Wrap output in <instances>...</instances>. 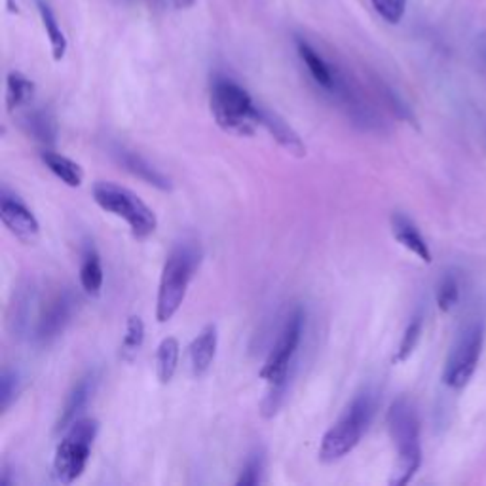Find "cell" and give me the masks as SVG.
Segmentation results:
<instances>
[{"instance_id":"obj_1","label":"cell","mask_w":486,"mask_h":486,"mask_svg":"<svg viewBox=\"0 0 486 486\" xmlns=\"http://www.w3.org/2000/svg\"><path fill=\"white\" fill-rule=\"evenodd\" d=\"M388 431L397 449V466L391 484H407L422 466L420 420L411 399L399 397L388 411Z\"/></svg>"},{"instance_id":"obj_2","label":"cell","mask_w":486,"mask_h":486,"mask_svg":"<svg viewBox=\"0 0 486 486\" xmlns=\"http://www.w3.org/2000/svg\"><path fill=\"white\" fill-rule=\"evenodd\" d=\"M200 263L201 249L196 241H181L168 255L156 299V319L160 323L169 321L179 312L188 283H191Z\"/></svg>"},{"instance_id":"obj_3","label":"cell","mask_w":486,"mask_h":486,"mask_svg":"<svg viewBox=\"0 0 486 486\" xmlns=\"http://www.w3.org/2000/svg\"><path fill=\"white\" fill-rule=\"evenodd\" d=\"M211 113L217 124L228 131L247 137L261 126V106L255 105L249 93L231 78H217L211 86Z\"/></svg>"},{"instance_id":"obj_4","label":"cell","mask_w":486,"mask_h":486,"mask_svg":"<svg viewBox=\"0 0 486 486\" xmlns=\"http://www.w3.org/2000/svg\"><path fill=\"white\" fill-rule=\"evenodd\" d=\"M372 414L374 399L369 391H364V394H359L349 403V407L341 416V420L329 427L327 434L323 435L319 460L325 464H334L352 452L364 435V431H367Z\"/></svg>"},{"instance_id":"obj_5","label":"cell","mask_w":486,"mask_h":486,"mask_svg":"<svg viewBox=\"0 0 486 486\" xmlns=\"http://www.w3.org/2000/svg\"><path fill=\"white\" fill-rule=\"evenodd\" d=\"M93 200L106 213H113L114 217L124 219L131 228L133 238L145 239L154 234L158 226L154 211L137 194L128 191V188L101 181L93 186Z\"/></svg>"},{"instance_id":"obj_6","label":"cell","mask_w":486,"mask_h":486,"mask_svg":"<svg viewBox=\"0 0 486 486\" xmlns=\"http://www.w3.org/2000/svg\"><path fill=\"white\" fill-rule=\"evenodd\" d=\"M98 434L99 422L93 418H80L67 429L53 456V475L59 482L71 484L84 474Z\"/></svg>"},{"instance_id":"obj_7","label":"cell","mask_w":486,"mask_h":486,"mask_svg":"<svg viewBox=\"0 0 486 486\" xmlns=\"http://www.w3.org/2000/svg\"><path fill=\"white\" fill-rule=\"evenodd\" d=\"M306 316L302 308H294L289 314L286 325H283L278 341L270 352L266 363L261 369V378L270 386H287L289 384V369L296 349L301 346L304 333Z\"/></svg>"},{"instance_id":"obj_8","label":"cell","mask_w":486,"mask_h":486,"mask_svg":"<svg viewBox=\"0 0 486 486\" xmlns=\"http://www.w3.org/2000/svg\"><path fill=\"white\" fill-rule=\"evenodd\" d=\"M484 342V327L482 323H471L462 334L458 336L451 354L447 357V364L443 371V382L452 389H462L474 376L477 363L482 352Z\"/></svg>"},{"instance_id":"obj_9","label":"cell","mask_w":486,"mask_h":486,"mask_svg":"<svg viewBox=\"0 0 486 486\" xmlns=\"http://www.w3.org/2000/svg\"><path fill=\"white\" fill-rule=\"evenodd\" d=\"M80 299L71 289H59L53 293L46 304H43L35 319L31 339L38 346H48L65 333L78 312Z\"/></svg>"},{"instance_id":"obj_10","label":"cell","mask_w":486,"mask_h":486,"mask_svg":"<svg viewBox=\"0 0 486 486\" xmlns=\"http://www.w3.org/2000/svg\"><path fill=\"white\" fill-rule=\"evenodd\" d=\"M0 217L8 231L23 243H33L38 238L40 224L35 215L16 196H8L6 191L0 200Z\"/></svg>"},{"instance_id":"obj_11","label":"cell","mask_w":486,"mask_h":486,"mask_svg":"<svg viewBox=\"0 0 486 486\" xmlns=\"http://www.w3.org/2000/svg\"><path fill=\"white\" fill-rule=\"evenodd\" d=\"M111 154L122 168L129 171L131 175H135L137 179L145 181L146 184H153L160 188V191H169L171 188V181L166 177V175L158 171L151 161L145 160L139 153H133L122 145H113Z\"/></svg>"},{"instance_id":"obj_12","label":"cell","mask_w":486,"mask_h":486,"mask_svg":"<svg viewBox=\"0 0 486 486\" xmlns=\"http://www.w3.org/2000/svg\"><path fill=\"white\" fill-rule=\"evenodd\" d=\"M36 304V289L33 283H23L13 293L12 306H10V329L13 336L18 339H25L29 336L31 339V331H33V310Z\"/></svg>"},{"instance_id":"obj_13","label":"cell","mask_w":486,"mask_h":486,"mask_svg":"<svg viewBox=\"0 0 486 486\" xmlns=\"http://www.w3.org/2000/svg\"><path fill=\"white\" fill-rule=\"evenodd\" d=\"M259 120H261V126H264L268 129V133L278 141V145L283 148V151H287L289 154H293L296 158L306 156V145L301 139V135L296 133L281 116L261 106Z\"/></svg>"},{"instance_id":"obj_14","label":"cell","mask_w":486,"mask_h":486,"mask_svg":"<svg viewBox=\"0 0 486 486\" xmlns=\"http://www.w3.org/2000/svg\"><path fill=\"white\" fill-rule=\"evenodd\" d=\"M391 232H394V238L404 249H409L426 264L431 263V251H429L427 241L424 239L422 232L418 231V226L407 217V215L404 213L391 215Z\"/></svg>"},{"instance_id":"obj_15","label":"cell","mask_w":486,"mask_h":486,"mask_svg":"<svg viewBox=\"0 0 486 486\" xmlns=\"http://www.w3.org/2000/svg\"><path fill=\"white\" fill-rule=\"evenodd\" d=\"M217 344L219 334L215 325H208L201 329L200 334L192 341L191 348H188V354H191V367L196 378L204 376L209 371L215 354H217Z\"/></svg>"},{"instance_id":"obj_16","label":"cell","mask_w":486,"mask_h":486,"mask_svg":"<svg viewBox=\"0 0 486 486\" xmlns=\"http://www.w3.org/2000/svg\"><path fill=\"white\" fill-rule=\"evenodd\" d=\"M296 51H299V56H301L302 63L306 65L310 76L314 78V82L317 86H321L323 90H327L329 93H333V90L336 88V82H339L341 74L336 73L333 67L325 59H323L312 46L306 43V40H296Z\"/></svg>"},{"instance_id":"obj_17","label":"cell","mask_w":486,"mask_h":486,"mask_svg":"<svg viewBox=\"0 0 486 486\" xmlns=\"http://www.w3.org/2000/svg\"><path fill=\"white\" fill-rule=\"evenodd\" d=\"M93 389H96V374L90 372L84 378H80L78 384L73 388L69 397H67L65 401V407L61 411V416L56 426L58 434L59 431L69 429L78 420V414L84 411L90 396L93 394Z\"/></svg>"},{"instance_id":"obj_18","label":"cell","mask_w":486,"mask_h":486,"mask_svg":"<svg viewBox=\"0 0 486 486\" xmlns=\"http://www.w3.org/2000/svg\"><path fill=\"white\" fill-rule=\"evenodd\" d=\"M21 128L36 143L53 146L58 143V120L50 109H33L21 116Z\"/></svg>"},{"instance_id":"obj_19","label":"cell","mask_w":486,"mask_h":486,"mask_svg":"<svg viewBox=\"0 0 486 486\" xmlns=\"http://www.w3.org/2000/svg\"><path fill=\"white\" fill-rule=\"evenodd\" d=\"M103 266H101V256L98 249L91 246H86L82 253V264H80V286L90 294V296H99L103 289Z\"/></svg>"},{"instance_id":"obj_20","label":"cell","mask_w":486,"mask_h":486,"mask_svg":"<svg viewBox=\"0 0 486 486\" xmlns=\"http://www.w3.org/2000/svg\"><path fill=\"white\" fill-rule=\"evenodd\" d=\"M40 158H43V161L46 164V168L56 175L58 179H61L67 186H73V188H78L80 184H82L84 181V171L82 168H80L76 161L69 160L63 154H58L53 151H44L43 154H40Z\"/></svg>"},{"instance_id":"obj_21","label":"cell","mask_w":486,"mask_h":486,"mask_svg":"<svg viewBox=\"0 0 486 486\" xmlns=\"http://www.w3.org/2000/svg\"><path fill=\"white\" fill-rule=\"evenodd\" d=\"M35 82L21 73L12 71L6 80V105L10 113L25 109L35 98Z\"/></svg>"},{"instance_id":"obj_22","label":"cell","mask_w":486,"mask_h":486,"mask_svg":"<svg viewBox=\"0 0 486 486\" xmlns=\"http://www.w3.org/2000/svg\"><path fill=\"white\" fill-rule=\"evenodd\" d=\"M179 341L168 336L160 342L156 352V374L161 384H169L179 364Z\"/></svg>"},{"instance_id":"obj_23","label":"cell","mask_w":486,"mask_h":486,"mask_svg":"<svg viewBox=\"0 0 486 486\" xmlns=\"http://www.w3.org/2000/svg\"><path fill=\"white\" fill-rule=\"evenodd\" d=\"M36 6H38L40 20H43V25H44V31H46L48 40H50L53 59L61 61L65 58V53H67V38H65V33L61 31L56 13H53V10L46 3H43V0H38Z\"/></svg>"},{"instance_id":"obj_24","label":"cell","mask_w":486,"mask_h":486,"mask_svg":"<svg viewBox=\"0 0 486 486\" xmlns=\"http://www.w3.org/2000/svg\"><path fill=\"white\" fill-rule=\"evenodd\" d=\"M143 342H145V323L139 316H129L126 323L124 341H122V346H120V357L131 363L135 356L139 354V349L143 348Z\"/></svg>"},{"instance_id":"obj_25","label":"cell","mask_w":486,"mask_h":486,"mask_svg":"<svg viewBox=\"0 0 486 486\" xmlns=\"http://www.w3.org/2000/svg\"><path fill=\"white\" fill-rule=\"evenodd\" d=\"M422 327H424L422 316H414L411 319L409 325H407V329H404V333H403V339L399 342V348H397V354L394 357V363H403V361H407L412 356V352L416 349L418 342H420Z\"/></svg>"},{"instance_id":"obj_26","label":"cell","mask_w":486,"mask_h":486,"mask_svg":"<svg viewBox=\"0 0 486 486\" xmlns=\"http://www.w3.org/2000/svg\"><path fill=\"white\" fill-rule=\"evenodd\" d=\"M435 301L441 312H451V310L460 301V283L454 274H444L437 286Z\"/></svg>"},{"instance_id":"obj_27","label":"cell","mask_w":486,"mask_h":486,"mask_svg":"<svg viewBox=\"0 0 486 486\" xmlns=\"http://www.w3.org/2000/svg\"><path fill=\"white\" fill-rule=\"evenodd\" d=\"M20 391V374L16 371H12L4 367L3 376H0V409L6 412L10 409V404L16 401Z\"/></svg>"},{"instance_id":"obj_28","label":"cell","mask_w":486,"mask_h":486,"mask_svg":"<svg viewBox=\"0 0 486 486\" xmlns=\"http://www.w3.org/2000/svg\"><path fill=\"white\" fill-rule=\"evenodd\" d=\"M263 474H264V454L261 451H256L251 454V458L247 460V464L243 466L241 475L236 481L238 486H253L259 484L263 481Z\"/></svg>"},{"instance_id":"obj_29","label":"cell","mask_w":486,"mask_h":486,"mask_svg":"<svg viewBox=\"0 0 486 486\" xmlns=\"http://www.w3.org/2000/svg\"><path fill=\"white\" fill-rule=\"evenodd\" d=\"M371 3L378 16L391 25H397L407 12V0H371Z\"/></svg>"},{"instance_id":"obj_30","label":"cell","mask_w":486,"mask_h":486,"mask_svg":"<svg viewBox=\"0 0 486 486\" xmlns=\"http://www.w3.org/2000/svg\"><path fill=\"white\" fill-rule=\"evenodd\" d=\"M171 3L175 4V8H177V10H188L194 4V0H171Z\"/></svg>"},{"instance_id":"obj_31","label":"cell","mask_w":486,"mask_h":486,"mask_svg":"<svg viewBox=\"0 0 486 486\" xmlns=\"http://www.w3.org/2000/svg\"><path fill=\"white\" fill-rule=\"evenodd\" d=\"M484 61H486V51H484Z\"/></svg>"}]
</instances>
